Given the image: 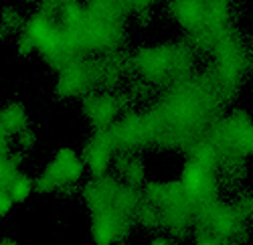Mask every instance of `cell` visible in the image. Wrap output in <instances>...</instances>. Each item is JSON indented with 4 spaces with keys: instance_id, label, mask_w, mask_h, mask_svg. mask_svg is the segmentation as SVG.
Segmentation results:
<instances>
[{
    "instance_id": "cell-1",
    "label": "cell",
    "mask_w": 253,
    "mask_h": 245,
    "mask_svg": "<svg viewBox=\"0 0 253 245\" xmlns=\"http://www.w3.org/2000/svg\"><path fill=\"white\" fill-rule=\"evenodd\" d=\"M83 170H85L83 160L71 148H61L55 160L35 180V189L41 193H51L63 185H77L83 176Z\"/></svg>"
},
{
    "instance_id": "cell-2",
    "label": "cell",
    "mask_w": 253,
    "mask_h": 245,
    "mask_svg": "<svg viewBox=\"0 0 253 245\" xmlns=\"http://www.w3.org/2000/svg\"><path fill=\"white\" fill-rule=\"evenodd\" d=\"M110 158H112V146H110V138L108 136H95L87 148H85V160L83 164L89 166V170L95 174V176H101L110 166Z\"/></svg>"
},
{
    "instance_id": "cell-3",
    "label": "cell",
    "mask_w": 253,
    "mask_h": 245,
    "mask_svg": "<svg viewBox=\"0 0 253 245\" xmlns=\"http://www.w3.org/2000/svg\"><path fill=\"white\" fill-rule=\"evenodd\" d=\"M184 193L191 197V199H199L205 189L209 187V178H207V164L201 160H193L188 162V166L184 168V174H182V185Z\"/></svg>"
},
{
    "instance_id": "cell-4",
    "label": "cell",
    "mask_w": 253,
    "mask_h": 245,
    "mask_svg": "<svg viewBox=\"0 0 253 245\" xmlns=\"http://www.w3.org/2000/svg\"><path fill=\"white\" fill-rule=\"evenodd\" d=\"M0 128H2L8 136L10 134H18L23 128H27V112L23 108V104H10L0 112Z\"/></svg>"
},
{
    "instance_id": "cell-5",
    "label": "cell",
    "mask_w": 253,
    "mask_h": 245,
    "mask_svg": "<svg viewBox=\"0 0 253 245\" xmlns=\"http://www.w3.org/2000/svg\"><path fill=\"white\" fill-rule=\"evenodd\" d=\"M35 189V180L27 174H14L12 180L8 182V187H6V193L10 197L12 203H25L31 193Z\"/></svg>"
},
{
    "instance_id": "cell-6",
    "label": "cell",
    "mask_w": 253,
    "mask_h": 245,
    "mask_svg": "<svg viewBox=\"0 0 253 245\" xmlns=\"http://www.w3.org/2000/svg\"><path fill=\"white\" fill-rule=\"evenodd\" d=\"M118 164H120L118 166L120 172L128 180V185H140L144 178V166L140 160H136L132 156H124V158H118Z\"/></svg>"
},
{
    "instance_id": "cell-7",
    "label": "cell",
    "mask_w": 253,
    "mask_h": 245,
    "mask_svg": "<svg viewBox=\"0 0 253 245\" xmlns=\"http://www.w3.org/2000/svg\"><path fill=\"white\" fill-rule=\"evenodd\" d=\"M59 12H61V18H63V25H65L67 29H73L75 25L81 23L83 8H81V4H77V2H63Z\"/></svg>"
},
{
    "instance_id": "cell-8",
    "label": "cell",
    "mask_w": 253,
    "mask_h": 245,
    "mask_svg": "<svg viewBox=\"0 0 253 245\" xmlns=\"http://www.w3.org/2000/svg\"><path fill=\"white\" fill-rule=\"evenodd\" d=\"M0 27H2L6 33H12L16 29L23 27V14H20L16 8H6L0 16Z\"/></svg>"
},
{
    "instance_id": "cell-9",
    "label": "cell",
    "mask_w": 253,
    "mask_h": 245,
    "mask_svg": "<svg viewBox=\"0 0 253 245\" xmlns=\"http://www.w3.org/2000/svg\"><path fill=\"white\" fill-rule=\"evenodd\" d=\"M35 142H37V132L33 128H23V130L16 134V144H18V148L23 150V152L29 150V148H33Z\"/></svg>"
},
{
    "instance_id": "cell-10",
    "label": "cell",
    "mask_w": 253,
    "mask_h": 245,
    "mask_svg": "<svg viewBox=\"0 0 253 245\" xmlns=\"http://www.w3.org/2000/svg\"><path fill=\"white\" fill-rule=\"evenodd\" d=\"M35 49H37L35 41L27 33H23L18 37V41H16V53H18V57H29V55L35 53Z\"/></svg>"
},
{
    "instance_id": "cell-11",
    "label": "cell",
    "mask_w": 253,
    "mask_h": 245,
    "mask_svg": "<svg viewBox=\"0 0 253 245\" xmlns=\"http://www.w3.org/2000/svg\"><path fill=\"white\" fill-rule=\"evenodd\" d=\"M12 205H14V203L10 201L8 193H6L4 189H0V217L8 215V213H10V209H12Z\"/></svg>"
},
{
    "instance_id": "cell-12",
    "label": "cell",
    "mask_w": 253,
    "mask_h": 245,
    "mask_svg": "<svg viewBox=\"0 0 253 245\" xmlns=\"http://www.w3.org/2000/svg\"><path fill=\"white\" fill-rule=\"evenodd\" d=\"M150 245H174L168 237H156V239H152L150 241Z\"/></svg>"
},
{
    "instance_id": "cell-13",
    "label": "cell",
    "mask_w": 253,
    "mask_h": 245,
    "mask_svg": "<svg viewBox=\"0 0 253 245\" xmlns=\"http://www.w3.org/2000/svg\"><path fill=\"white\" fill-rule=\"evenodd\" d=\"M0 245H20V241L16 237H2L0 239Z\"/></svg>"
},
{
    "instance_id": "cell-14",
    "label": "cell",
    "mask_w": 253,
    "mask_h": 245,
    "mask_svg": "<svg viewBox=\"0 0 253 245\" xmlns=\"http://www.w3.org/2000/svg\"><path fill=\"white\" fill-rule=\"evenodd\" d=\"M6 35H8V33H6L2 27H0V41H4V39H6Z\"/></svg>"
}]
</instances>
